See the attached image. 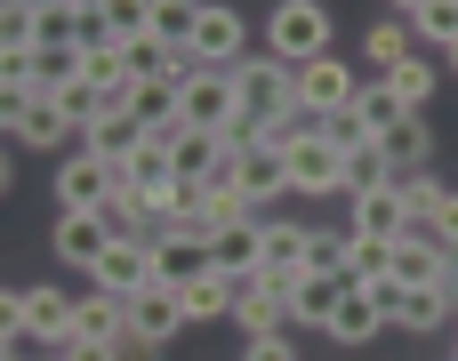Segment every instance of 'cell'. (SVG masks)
Here are the masks:
<instances>
[{"label": "cell", "instance_id": "cell-5", "mask_svg": "<svg viewBox=\"0 0 458 361\" xmlns=\"http://www.w3.org/2000/svg\"><path fill=\"white\" fill-rule=\"evenodd\" d=\"M8 145H32V153H64V145H81V129H72V113H64L48 88H24V105H16V121H8Z\"/></svg>", "mask_w": 458, "mask_h": 361}, {"label": "cell", "instance_id": "cell-46", "mask_svg": "<svg viewBox=\"0 0 458 361\" xmlns=\"http://www.w3.org/2000/svg\"><path fill=\"white\" fill-rule=\"evenodd\" d=\"M113 361H161V346H145V338H137V330H129V338H121V346H113Z\"/></svg>", "mask_w": 458, "mask_h": 361}, {"label": "cell", "instance_id": "cell-34", "mask_svg": "<svg viewBox=\"0 0 458 361\" xmlns=\"http://www.w3.org/2000/svg\"><path fill=\"white\" fill-rule=\"evenodd\" d=\"M314 129H322V137H330L338 153H362V145H378V129H370V121H362L354 105H338V113H322Z\"/></svg>", "mask_w": 458, "mask_h": 361}, {"label": "cell", "instance_id": "cell-30", "mask_svg": "<svg viewBox=\"0 0 458 361\" xmlns=\"http://www.w3.org/2000/svg\"><path fill=\"white\" fill-rule=\"evenodd\" d=\"M193 24H201V0H153L145 40H161V48H193Z\"/></svg>", "mask_w": 458, "mask_h": 361}, {"label": "cell", "instance_id": "cell-18", "mask_svg": "<svg viewBox=\"0 0 458 361\" xmlns=\"http://www.w3.org/2000/svg\"><path fill=\"white\" fill-rule=\"evenodd\" d=\"M129 330H137L145 346H169V338H177V330H193V322H185L177 290H161V281H153V290H137V298H129Z\"/></svg>", "mask_w": 458, "mask_h": 361}, {"label": "cell", "instance_id": "cell-39", "mask_svg": "<svg viewBox=\"0 0 458 361\" xmlns=\"http://www.w3.org/2000/svg\"><path fill=\"white\" fill-rule=\"evenodd\" d=\"M354 113H362V121H370V129H378V137H386V129H394V121H403V105H394V97H386V80H362V88H354Z\"/></svg>", "mask_w": 458, "mask_h": 361}, {"label": "cell", "instance_id": "cell-10", "mask_svg": "<svg viewBox=\"0 0 458 361\" xmlns=\"http://www.w3.org/2000/svg\"><path fill=\"white\" fill-rule=\"evenodd\" d=\"M48 249H56V265L89 273V265L113 249V225H105L97 209H56V225H48Z\"/></svg>", "mask_w": 458, "mask_h": 361}, {"label": "cell", "instance_id": "cell-27", "mask_svg": "<svg viewBox=\"0 0 458 361\" xmlns=\"http://www.w3.org/2000/svg\"><path fill=\"white\" fill-rule=\"evenodd\" d=\"M258 233H266V273L298 281V273H306V233H314V225H290V217H266Z\"/></svg>", "mask_w": 458, "mask_h": 361}, {"label": "cell", "instance_id": "cell-44", "mask_svg": "<svg viewBox=\"0 0 458 361\" xmlns=\"http://www.w3.org/2000/svg\"><path fill=\"white\" fill-rule=\"evenodd\" d=\"M0 346H24V290H0Z\"/></svg>", "mask_w": 458, "mask_h": 361}, {"label": "cell", "instance_id": "cell-22", "mask_svg": "<svg viewBox=\"0 0 458 361\" xmlns=\"http://www.w3.org/2000/svg\"><path fill=\"white\" fill-rule=\"evenodd\" d=\"M378 161H386L394 177H403V169H427V161H435V129H427V113H403V121L378 137Z\"/></svg>", "mask_w": 458, "mask_h": 361}, {"label": "cell", "instance_id": "cell-7", "mask_svg": "<svg viewBox=\"0 0 458 361\" xmlns=\"http://www.w3.org/2000/svg\"><path fill=\"white\" fill-rule=\"evenodd\" d=\"M72 314H81V298H72V290L32 281V290H24V346H40V354L72 346Z\"/></svg>", "mask_w": 458, "mask_h": 361}, {"label": "cell", "instance_id": "cell-28", "mask_svg": "<svg viewBox=\"0 0 458 361\" xmlns=\"http://www.w3.org/2000/svg\"><path fill=\"white\" fill-rule=\"evenodd\" d=\"M346 281H354V290L394 281V241H378V233H346Z\"/></svg>", "mask_w": 458, "mask_h": 361}, {"label": "cell", "instance_id": "cell-11", "mask_svg": "<svg viewBox=\"0 0 458 361\" xmlns=\"http://www.w3.org/2000/svg\"><path fill=\"white\" fill-rule=\"evenodd\" d=\"M378 298H386V322L394 330H411V338H435V330H451V290L435 281V290H403V281H378Z\"/></svg>", "mask_w": 458, "mask_h": 361}, {"label": "cell", "instance_id": "cell-4", "mask_svg": "<svg viewBox=\"0 0 458 361\" xmlns=\"http://www.w3.org/2000/svg\"><path fill=\"white\" fill-rule=\"evenodd\" d=\"M242 338H274V330H290V281L282 273H250V281H233V314H225Z\"/></svg>", "mask_w": 458, "mask_h": 361}, {"label": "cell", "instance_id": "cell-16", "mask_svg": "<svg viewBox=\"0 0 458 361\" xmlns=\"http://www.w3.org/2000/svg\"><path fill=\"white\" fill-rule=\"evenodd\" d=\"M266 225V217H258ZM258 225H233V233H209V273H225V281H250V273H266V233Z\"/></svg>", "mask_w": 458, "mask_h": 361}, {"label": "cell", "instance_id": "cell-14", "mask_svg": "<svg viewBox=\"0 0 458 361\" xmlns=\"http://www.w3.org/2000/svg\"><path fill=\"white\" fill-rule=\"evenodd\" d=\"M233 185H242V201L266 217L282 193H290V169H282V145H258V153H233Z\"/></svg>", "mask_w": 458, "mask_h": 361}, {"label": "cell", "instance_id": "cell-31", "mask_svg": "<svg viewBox=\"0 0 458 361\" xmlns=\"http://www.w3.org/2000/svg\"><path fill=\"white\" fill-rule=\"evenodd\" d=\"M177 306H185V322H225L233 314V281L225 273H201V281L177 290Z\"/></svg>", "mask_w": 458, "mask_h": 361}, {"label": "cell", "instance_id": "cell-8", "mask_svg": "<svg viewBox=\"0 0 458 361\" xmlns=\"http://www.w3.org/2000/svg\"><path fill=\"white\" fill-rule=\"evenodd\" d=\"M354 64L330 48V56H314V64H298V113L306 121H322V113H338V105H354Z\"/></svg>", "mask_w": 458, "mask_h": 361}, {"label": "cell", "instance_id": "cell-20", "mask_svg": "<svg viewBox=\"0 0 458 361\" xmlns=\"http://www.w3.org/2000/svg\"><path fill=\"white\" fill-rule=\"evenodd\" d=\"M338 298H346V273H298L290 281V322L298 330H330Z\"/></svg>", "mask_w": 458, "mask_h": 361}, {"label": "cell", "instance_id": "cell-19", "mask_svg": "<svg viewBox=\"0 0 458 361\" xmlns=\"http://www.w3.org/2000/svg\"><path fill=\"white\" fill-rule=\"evenodd\" d=\"M72 80H89L97 97H121V88H129V40H89V48H72Z\"/></svg>", "mask_w": 458, "mask_h": 361}, {"label": "cell", "instance_id": "cell-41", "mask_svg": "<svg viewBox=\"0 0 458 361\" xmlns=\"http://www.w3.org/2000/svg\"><path fill=\"white\" fill-rule=\"evenodd\" d=\"M97 16H105V32H113V40H145V16H153V0H105Z\"/></svg>", "mask_w": 458, "mask_h": 361}, {"label": "cell", "instance_id": "cell-3", "mask_svg": "<svg viewBox=\"0 0 458 361\" xmlns=\"http://www.w3.org/2000/svg\"><path fill=\"white\" fill-rule=\"evenodd\" d=\"M242 56H250V16L225 8V0H201V24H193L185 64H193V72H233Z\"/></svg>", "mask_w": 458, "mask_h": 361}, {"label": "cell", "instance_id": "cell-53", "mask_svg": "<svg viewBox=\"0 0 458 361\" xmlns=\"http://www.w3.org/2000/svg\"><path fill=\"white\" fill-rule=\"evenodd\" d=\"M0 361H16V354H8V346H0Z\"/></svg>", "mask_w": 458, "mask_h": 361}, {"label": "cell", "instance_id": "cell-9", "mask_svg": "<svg viewBox=\"0 0 458 361\" xmlns=\"http://www.w3.org/2000/svg\"><path fill=\"white\" fill-rule=\"evenodd\" d=\"M177 121L185 129H209V137H225L242 113H233V72H193L185 88H177Z\"/></svg>", "mask_w": 458, "mask_h": 361}, {"label": "cell", "instance_id": "cell-12", "mask_svg": "<svg viewBox=\"0 0 458 361\" xmlns=\"http://www.w3.org/2000/svg\"><path fill=\"white\" fill-rule=\"evenodd\" d=\"M113 201V161H97L89 145H72L56 161V209H105Z\"/></svg>", "mask_w": 458, "mask_h": 361}, {"label": "cell", "instance_id": "cell-37", "mask_svg": "<svg viewBox=\"0 0 458 361\" xmlns=\"http://www.w3.org/2000/svg\"><path fill=\"white\" fill-rule=\"evenodd\" d=\"M64 80H72V48H32V72H24V88H48V97H56Z\"/></svg>", "mask_w": 458, "mask_h": 361}, {"label": "cell", "instance_id": "cell-54", "mask_svg": "<svg viewBox=\"0 0 458 361\" xmlns=\"http://www.w3.org/2000/svg\"><path fill=\"white\" fill-rule=\"evenodd\" d=\"M451 361H458V354H451Z\"/></svg>", "mask_w": 458, "mask_h": 361}, {"label": "cell", "instance_id": "cell-47", "mask_svg": "<svg viewBox=\"0 0 458 361\" xmlns=\"http://www.w3.org/2000/svg\"><path fill=\"white\" fill-rule=\"evenodd\" d=\"M72 361H113V346H64Z\"/></svg>", "mask_w": 458, "mask_h": 361}, {"label": "cell", "instance_id": "cell-15", "mask_svg": "<svg viewBox=\"0 0 458 361\" xmlns=\"http://www.w3.org/2000/svg\"><path fill=\"white\" fill-rule=\"evenodd\" d=\"M378 330H394V322H386V298L346 281V298H338V314H330V330H322V338H330V346H370Z\"/></svg>", "mask_w": 458, "mask_h": 361}, {"label": "cell", "instance_id": "cell-42", "mask_svg": "<svg viewBox=\"0 0 458 361\" xmlns=\"http://www.w3.org/2000/svg\"><path fill=\"white\" fill-rule=\"evenodd\" d=\"M306 273H346V233H306Z\"/></svg>", "mask_w": 458, "mask_h": 361}, {"label": "cell", "instance_id": "cell-52", "mask_svg": "<svg viewBox=\"0 0 458 361\" xmlns=\"http://www.w3.org/2000/svg\"><path fill=\"white\" fill-rule=\"evenodd\" d=\"M72 8H105V0H72Z\"/></svg>", "mask_w": 458, "mask_h": 361}, {"label": "cell", "instance_id": "cell-1", "mask_svg": "<svg viewBox=\"0 0 458 361\" xmlns=\"http://www.w3.org/2000/svg\"><path fill=\"white\" fill-rule=\"evenodd\" d=\"M266 56L274 64H314V56H330V8L322 0H274V16H266Z\"/></svg>", "mask_w": 458, "mask_h": 361}, {"label": "cell", "instance_id": "cell-49", "mask_svg": "<svg viewBox=\"0 0 458 361\" xmlns=\"http://www.w3.org/2000/svg\"><path fill=\"white\" fill-rule=\"evenodd\" d=\"M386 8H394V16H411V8H419V0H386Z\"/></svg>", "mask_w": 458, "mask_h": 361}, {"label": "cell", "instance_id": "cell-45", "mask_svg": "<svg viewBox=\"0 0 458 361\" xmlns=\"http://www.w3.org/2000/svg\"><path fill=\"white\" fill-rule=\"evenodd\" d=\"M242 361H298V346L274 330V338H250V346H242Z\"/></svg>", "mask_w": 458, "mask_h": 361}, {"label": "cell", "instance_id": "cell-17", "mask_svg": "<svg viewBox=\"0 0 458 361\" xmlns=\"http://www.w3.org/2000/svg\"><path fill=\"white\" fill-rule=\"evenodd\" d=\"M394 281H403V290H435V281H451V249L427 241V233L411 225V233L394 241Z\"/></svg>", "mask_w": 458, "mask_h": 361}, {"label": "cell", "instance_id": "cell-24", "mask_svg": "<svg viewBox=\"0 0 458 361\" xmlns=\"http://www.w3.org/2000/svg\"><path fill=\"white\" fill-rule=\"evenodd\" d=\"M81 145H89V153H97V161H113V169H121V161H129V153H137V145H145V121H137V113H121V105H113V113H105V121H89V129H81Z\"/></svg>", "mask_w": 458, "mask_h": 361}, {"label": "cell", "instance_id": "cell-25", "mask_svg": "<svg viewBox=\"0 0 458 361\" xmlns=\"http://www.w3.org/2000/svg\"><path fill=\"white\" fill-rule=\"evenodd\" d=\"M346 209H354V217H346V233H378V241H403V225H411V217H403V193H394V185H378V193H354Z\"/></svg>", "mask_w": 458, "mask_h": 361}, {"label": "cell", "instance_id": "cell-48", "mask_svg": "<svg viewBox=\"0 0 458 361\" xmlns=\"http://www.w3.org/2000/svg\"><path fill=\"white\" fill-rule=\"evenodd\" d=\"M8 185H16V169H8V137H0V201H8Z\"/></svg>", "mask_w": 458, "mask_h": 361}, {"label": "cell", "instance_id": "cell-35", "mask_svg": "<svg viewBox=\"0 0 458 361\" xmlns=\"http://www.w3.org/2000/svg\"><path fill=\"white\" fill-rule=\"evenodd\" d=\"M411 32L435 40V48H451L458 40V0H419V8H411Z\"/></svg>", "mask_w": 458, "mask_h": 361}, {"label": "cell", "instance_id": "cell-36", "mask_svg": "<svg viewBox=\"0 0 458 361\" xmlns=\"http://www.w3.org/2000/svg\"><path fill=\"white\" fill-rule=\"evenodd\" d=\"M378 185H394V169L378 161V145H362V153H346V201H354V193H378Z\"/></svg>", "mask_w": 458, "mask_h": 361}, {"label": "cell", "instance_id": "cell-38", "mask_svg": "<svg viewBox=\"0 0 458 361\" xmlns=\"http://www.w3.org/2000/svg\"><path fill=\"white\" fill-rule=\"evenodd\" d=\"M56 105L72 113V129H89V121H105V113H113V97H97L89 80H64V88H56Z\"/></svg>", "mask_w": 458, "mask_h": 361}, {"label": "cell", "instance_id": "cell-50", "mask_svg": "<svg viewBox=\"0 0 458 361\" xmlns=\"http://www.w3.org/2000/svg\"><path fill=\"white\" fill-rule=\"evenodd\" d=\"M443 64H451V72H458V40H451V48H443Z\"/></svg>", "mask_w": 458, "mask_h": 361}, {"label": "cell", "instance_id": "cell-51", "mask_svg": "<svg viewBox=\"0 0 458 361\" xmlns=\"http://www.w3.org/2000/svg\"><path fill=\"white\" fill-rule=\"evenodd\" d=\"M40 361H72V354H64V346H56V354H40Z\"/></svg>", "mask_w": 458, "mask_h": 361}, {"label": "cell", "instance_id": "cell-32", "mask_svg": "<svg viewBox=\"0 0 458 361\" xmlns=\"http://www.w3.org/2000/svg\"><path fill=\"white\" fill-rule=\"evenodd\" d=\"M394 193H403V217H411V225H427V217H435V201H443L451 185H443L435 169H403V177H394ZM411 225H403V233H411Z\"/></svg>", "mask_w": 458, "mask_h": 361}, {"label": "cell", "instance_id": "cell-23", "mask_svg": "<svg viewBox=\"0 0 458 361\" xmlns=\"http://www.w3.org/2000/svg\"><path fill=\"white\" fill-rule=\"evenodd\" d=\"M121 338H129V306L105 298V290H89L81 314H72V346H121Z\"/></svg>", "mask_w": 458, "mask_h": 361}, {"label": "cell", "instance_id": "cell-13", "mask_svg": "<svg viewBox=\"0 0 458 361\" xmlns=\"http://www.w3.org/2000/svg\"><path fill=\"white\" fill-rule=\"evenodd\" d=\"M89 290H105V298H137V290H153V249L145 241H113L97 265H89Z\"/></svg>", "mask_w": 458, "mask_h": 361}, {"label": "cell", "instance_id": "cell-6", "mask_svg": "<svg viewBox=\"0 0 458 361\" xmlns=\"http://www.w3.org/2000/svg\"><path fill=\"white\" fill-rule=\"evenodd\" d=\"M145 249H153V281H161V290H185V281H201V273H209V233L153 225V233H145Z\"/></svg>", "mask_w": 458, "mask_h": 361}, {"label": "cell", "instance_id": "cell-2", "mask_svg": "<svg viewBox=\"0 0 458 361\" xmlns=\"http://www.w3.org/2000/svg\"><path fill=\"white\" fill-rule=\"evenodd\" d=\"M282 169H290V193H298V201H330V193H346V153H338L314 121L282 145Z\"/></svg>", "mask_w": 458, "mask_h": 361}, {"label": "cell", "instance_id": "cell-33", "mask_svg": "<svg viewBox=\"0 0 458 361\" xmlns=\"http://www.w3.org/2000/svg\"><path fill=\"white\" fill-rule=\"evenodd\" d=\"M40 48V0H0V56Z\"/></svg>", "mask_w": 458, "mask_h": 361}, {"label": "cell", "instance_id": "cell-29", "mask_svg": "<svg viewBox=\"0 0 458 361\" xmlns=\"http://www.w3.org/2000/svg\"><path fill=\"white\" fill-rule=\"evenodd\" d=\"M362 56H370V72H394L403 56H419L411 16H378V24H370V40H362Z\"/></svg>", "mask_w": 458, "mask_h": 361}, {"label": "cell", "instance_id": "cell-26", "mask_svg": "<svg viewBox=\"0 0 458 361\" xmlns=\"http://www.w3.org/2000/svg\"><path fill=\"white\" fill-rule=\"evenodd\" d=\"M386 80V97L403 105V113H419V105H435V88H443V64H427V56H403L394 72H378Z\"/></svg>", "mask_w": 458, "mask_h": 361}, {"label": "cell", "instance_id": "cell-21", "mask_svg": "<svg viewBox=\"0 0 458 361\" xmlns=\"http://www.w3.org/2000/svg\"><path fill=\"white\" fill-rule=\"evenodd\" d=\"M177 88H185V80H129L113 105H121V113H137V121H145V137H161V129H177Z\"/></svg>", "mask_w": 458, "mask_h": 361}, {"label": "cell", "instance_id": "cell-43", "mask_svg": "<svg viewBox=\"0 0 458 361\" xmlns=\"http://www.w3.org/2000/svg\"><path fill=\"white\" fill-rule=\"evenodd\" d=\"M419 233H427V241H443V249L458 257V193H443V201H435V217H427Z\"/></svg>", "mask_w": 458, "mask_h": 361}, {"label": "cell", "instance_id": "cell-40", "mask_svg": "<svg viewBox=\"0 0 458 361\" xmlns=\"http://www.w3.org/2000/svg\"><path fill=\"white\" fill-rule=\"evenodd\" d=\"M72 32H81V8L72 0H40V48H72Z\"/></svg>", "mask_w": 458, "mask_h": 361}]
</instances>
